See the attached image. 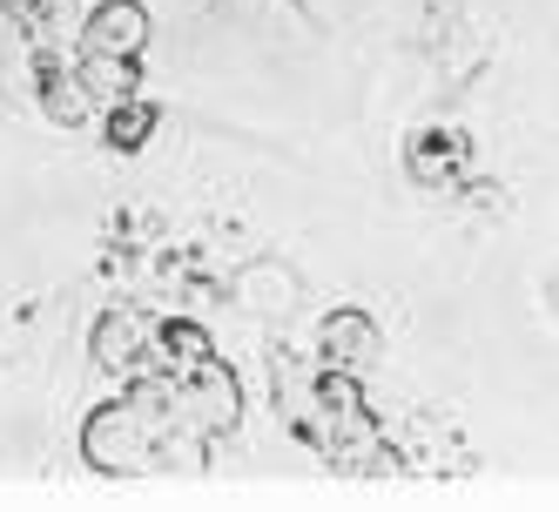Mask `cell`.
I'll use <instances>...</instances> for the list:
<instances>
[{
  "instance_id": "277c9868",
  "label": "cell",
  "mask_w": 559,
  "mask_h": 512,
  "mask_svg": "<svg viewBox=\"0 0 559 512\" xmlns=\"http://www.w3.org/2000/svg\"><path fill=\"white\" fill-rule=\"evenodd\" d=\"M148 48V8L142 0H102L82 27V55H135Z\"/></svg>"
},
{
  "instance_id": "6da1fadb",
  "label": "cell",
  "mask_w": 559,
  "mask_h": 512,
  "mask_svg": "<svg viewBox=\"0 0 559 512\" xmlns=\"http://www.w3.org/2000/svg\"><path fill=\"white\" fill-rule=\"evenodd\" d=\"M169 431H176V412H169V371L163 378H135L129 398H115L88 418L82 431V459L108 479L122 472H148L155 459L169 452Z\"/></svg>"
},
{
  "instance_id": "52a82bcc",
  "label": "cell",
  "mask_w": 559,
  "mask_h": 512,
  "mask_svg": "<svg viewBox=\"0 0 559 512\" xmlns=\"http://www.w3.org/2000/svg\"><path fill=\"white\" fill-rule=\"evenodd\" d=\"M34 74H41V108L55 115L61 129H82V122H88V108H95V102H88V88H82V74H68V68H55L48 55L34 61Z\"/></svg>"
},
{
  "instance_id": "30bf717a",
  "label": "cell",
  "mask_w": 559,
  "mask_h": 512,
  "mask_svg": "<svg viewBox=\"0 0 559 512\" xmlns=\"http://www.w3.org/2000/svg\"><path fill=\"white\" fill-rule=\"evenodd\" d=\"M148 135H155V102L129 95V102H115V108H108V148H115V155H135Z\"/></svg>"
},
{
  "instance_id": "ba28073f",
  "label": "cell",
  "mask_w": 559,
  "mask_h": 512,
  "mask_svg": "<svg viewBox=\"0 0 559 512\" xmlns=\"http://www.w3.org/2000/svg\"><path fill=\"white\" fill-rule=\"evenodd\" d=\"M148 350L163 358V371L176 378V371H195V365H210L216 358V344H210V331L203 324H163L148 337Z\"/></svg>"
},
{
  "instance_id": "8fae6325",
  "label": "cell",
  "mask_w": 559,
  "mask_h": 512,
  "mask_svg": "<svg viewBox=\"0 0 559 512\" xmlns=\"http://www.w3.org/2000/svg\"><path fill=\"white\" fill-rule=\"evenodd\" d=\"M0 14H8L21 34H41V27H55V14H61V0H0Z\"/></svg>"
},
{
  "instance_id": "5b68a950",
  "label": "cell",
  "mask_w": 559,
  "mask_h": 512,
  "mask_svg": "<svg viewBox=\"0 0 559 512\" xmlns=\"http://www.w3.org/2000/svg\"><path fill=\"white\" fill-rule=\"evenodd\" d=\"M148 337H155V331L135 318V310H108V318L95 324V344H88V350H95L102 371H135V365L148 358Z\"/></svg>"
},
{
  "instance_id": "7a4b0ae2",
  "label": "cell",
  "mask_w": 559,
  "mask_h": 512,
  "mask_svg": "<svg viewBox=\"0 0 559 512\" xmlns=\"http://www.w3.org/2000/svg\"><path fill=\"white\" fill-rule=\"evenodd\" d=\"M169 412H176V431H189V439H223V431H236V418H243V384H236L229 365H195V371H176L169 378Z\"/></svg>"
},
{
  "instance_id": "8992f818",
  "label": "cell",
  "mask_w": 559,
  "mask_h": 512,
  "mask_svg": "<svg viewBox=\"0 0 559 512\" xmlns=\"http://www.w3.org/2000/svg\"><path fill=\"white\" fill-rule=\"evenodd\" d=\"M74 74H82L88 102H102V108L142 95V61L135 55H82V68H74Z\"/></svg>"
},
{
  "instance_id": "9c48e42d",
  "label": "cell",
  "mask_w": 559,
  "mask_h": 512,
  "mask_svg": "<svg viewBox=\"0 0 559 512\" xmlns=\"http://www.w3.org/2000/svg\"><path fill=\"white\" fill-rule=\"evenodd\" d=\"M459 163H465V135H452V129L412 142V176H418V182H452Z\"/></svg>"
},
{
  "instance_id": "3957f363",
  "label": "cell",
  "mask_w": 559,
  "mask_h": 512,
  "mask_svg": "<svg viewBox=\"0 0 559 512\" xmlns=\"http://www.w3.org/2000/svg\"><path fill=\"white\" fill-rule=\"evenodd\" d=\"M317 350H324V371L365 378V371L384 358L378 318H365V310H331V318H324V337H317Z\"/></svg>"
}]
</instances>
